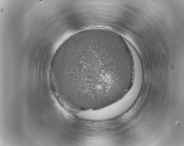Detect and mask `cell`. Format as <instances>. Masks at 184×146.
Segmentation results:
<instances>
[{
	"instance_id": "6da1fadb",
	"label": "cell",
	"mask_w": 184,
	"mask_h": 146,
	"mask_svg": "<svg viewBox=\"0 0 184 146\" xmlns=\"http://www.w3.org/2000/svg\"><path fill=\"white\" fill-rule=\"evenodd\" d=\"M106 43L79 40L63 48L51 66V81L61 94L76 105L88 108L107 106L124 94L134 71L118 65Z\"/></svg>"
}]
</instances>
